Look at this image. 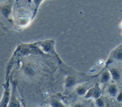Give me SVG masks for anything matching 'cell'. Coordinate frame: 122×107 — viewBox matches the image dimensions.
Here are the masks:
<instances>
[{
  "instance_id": "5b68a950",
  "label": "cell",
  "mask_w": 122,
  "mask_h": 107,
  "mask_svg": "<svg viewBox=\"0 0 122 107\" xmlns=\"http://www.w3.org/2000/svg\"><path fill=\"white\" fill-rule=\"evenodd\" d=\"M110 92L111 93V94H112L113 95H114L116 93V89L114 86H112L110 88Z\"/></svg>"
},
{
  "instance_id": "9c48e42d",
  "label": "cell",
  "mask_w": 122,
  "mask_h": 107,
  "mask_svg": "<svg viewBox=\"0 0 122 107\" xmlns=\"http://www.w3.org/2000/svg\"><path fill=\"white\" fill-rule=\"evenodd\" d=\"M98 105H99V106H102L103 105V102H102V101L101 100V99H99L98 100Z\"/></svg>"
},
{
  "instance_id": "ba28073f",
  "label": "cell",
  "mask_w": 122,
  "mask_h": 107,
  "mask_svg": "<svg viewBox=\"0 0 122 107\" xmlns=\"http://www.w3.org/2000/svg\"><path fill=\"white\" fill-rule=\"evenodd\" d=\"M78 92L80 93V94H83L84 92V90L83 88H80L79 90H78Z\"/></svg>"
},
{
  "instance_id": "7c38bea8",
  "label": "cell",
  "mask_w": 122,
  "mask_h": 107,
  "mask_svg": "<svg viewBox=\"0 0 122 107\" xmlns=\"http://www.w3.org/2000/svg\"><path fill=\"white\" fill-rule=\"evenodd\" d=\"M99 91H95V92H94V95H95V96H96V97H98L99 95Z\"/></svg>"
},
{
  "instance_id": "52a82bcc",
  "label": "cell",
  "mask_w": 122,
  "mask_h": 107,
  "mask_svg": "<svg viewBox=\"0 0 122 107\" xmlns=\"http://www.w3.org/2000/svg\"><path fill=\"white\" fill-rule=\"evenodd\" d=\"M21 52L24 54H26L29 52V49L27 48H24L21 50Z\"/></svg>"
},
{
  "instance_id": "30bf717a",
  "label": "cell",
  "mask_w": 122,
  "mask_h": 107,
  "mask_svg": "<svg viewBox=\"0 0 122 107\" xmlns=\"http://www.w3.org/2000/svg\"><path fill=\"white\" fill-rule=\"evenodd\" d=\"M50 48H51V46H50V45H47V44H46V45H45V46H44V48H45V49H46V50H49L50 49Z\"/></svg>"
},
{
  "instance_id": "8992f818",
  "label": "cell",
  "mask_w": 122,
  "mask_h": 107,
  "mask_svg": "<svg viewBox=\"0 0 122 107\" xmlns=\"http://www.w3.org/2000/svg\"><path fill=\"white\" fill-rule=\"evenodd\" d=\"M109 76L108 74V73H105L103 75L102 79L103 80V81H107L109 79Z\"/></svg>"
},
{
  "instance_id": "6da1fadb",
  "label": "cell",
  "mask_w": 122,
  "mask_h": 107,
  "mask_svg": "<svg viewBox=\"0 0 122 107\" xmlns=\"http://www.w3.org/2000/svg\"><path fill=\"white\" fill-rule=\"evenodd\" d=\"M9 7L8 6H5V7H3L2 9V10H1V12H2V13L3 14V15L5 17H8L9 15V13H10V9H9Z\"/></svg>"
},
{
  "instance_id": "4fadbf2b",
  "label": "cell",
  "mask_w": 122,
  "mask_h": 107,
  "mask_svg": "<svg viewBox=\"0 0 122 107\" xmlns=\"http://www.w3.org/2000/svg\"></svg>"
},
{
  "instance_id": "3957f363",
  "label": "cell",
  "mask_w": 122,
  "mask_h": 107,
  "mask_svg": "<svg viewBox=\"0 0 122 107\" xmlns=\"http://www.w3.org/2000/svg\"><path fill=\"white\" fill-rule=\"evenodd\" d=\"M112 73L114 78H115V79H118L119 78V73L115 69H113L112 70Z\"/></svg>"
},
{
  "instance_id": "8fae6325",
  "label": "cell",
  "mask_w": 122,
  "mask_h": 107,
  "mask_svg": "<svg viewBox=\"0 0 122 107\" xmlns=\"http://www.w3.org/2000/svg\"><path fill=\"white\" fill-rule=\"evenodd\" d=\"M117 57H118V58H121V57H122V52H121V51L118 52V53L117 54Z\"/></svg>"
},
{
  "instance_id": "277c9868",
  "label": "cell",
  "mask_w": 122,
  "mask_h": 107,
  "mask_svg": "<svg viewBox=\"0 0 122 107\" xmlns=\"http://www.w3.org/2000/svg\"><path fill=\"white\" fill-rule=\"evenodd\" d=\"M74 83V80L72 78H69L67 82V85L68 86H71Z\"/></svg>"
},
{
  "instance_id": "7a4b0ae2",
  "label": "cell",
  "mask_w": 122,
  "mask_h": 107,
  "mask_svg": "<svg viewBox=\"0 0 122 107\" xmlns=\"http://www.w3.org/2000/svg\"><path fill=\"white\" fill-rule=\"evenodd\" d=\"M25 72L29 75H32L34 73V71L33 69L30 67H27L25 68Z\"/></svg>"
}]
</instances>
